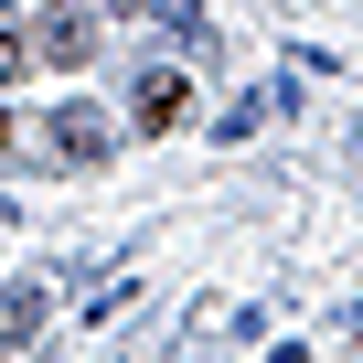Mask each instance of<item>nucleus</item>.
<instances>
[{
  "label": "nucleus",
  "instance_id": "obj_4",
  "mask_svg": "<svg viewBox=\"0 0 363 363\" xmlns=\"http://www.w3.org/2000/svg\"><path fill=\"white\" fill-rule=\"evenodd\" d=\"M0 331H11V342L43 331V289H11V299H0Z\"/></svg>",
  "mask_w": 363,
  "mask_h": 363
},
{
  "label": "nucleus",
  "instance_id": "obj_3",
  "mask_svg": "<svg viewBox=\"0 0 363 363\" xmlns=\"http://www.w3.org/2000/svg\"><path fill=\"white\" fill-rule=\"evenodd\" d=\"M54 150H65V160H96V150H107V128H96V118H75V107H65V118H54Z\"/></svg>",
  "mask_w": 363,
  "mask_h": 363
},
{
  "label": "nucleus",
  "instance_id": "obj_5",
  "mask_svg": "<svg viewBox=\"0 0 363 363\" xmlns=\"http://www.w3.org/2000/svg\"><path fill=\"white\" fill-rule=\"evenodd\" d=\"M0 75H22V43H11V33H0Z\"/></svg>",
  "mask_w": 363,
  "mask_h": 363
},
{
  "label": "nucleus",
  "instance_id": "obj_1",
  "mask_svg": "<svg viewBox=\"0 0 363 363\" xmlns=\"http://www.w3.org/2000/svg\"><path fill=\"white\" fill-rule=\"evenodd\" d=\"M182 107H193V96H182V75H139V96H128V118H139V128H171Z\"/></svg>",
  "mask_w": 363,
  "mask_h": 363
},
{
  "label": "nucleus",
  "instance_id": "obj_2",
  "mask_svg": "<svg viewBox=\"0 0 363 363\" xmlns=\"http://www.w3.org/2000/svg\"><path fill=\"white\" fill-rule=\"evenodd\" d=\"M43 54H54V65H86V54H96V22H86V11H54V22H43Z\"/></svg>",
  "mask_w": 363,
  "mask_h": 363
}]
</instances>
